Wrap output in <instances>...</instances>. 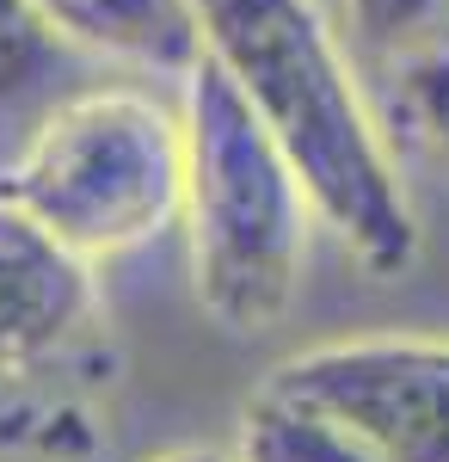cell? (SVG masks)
Here are the masks:
<instances>
[{
    "instance_id": "obj_10",
    "label": "cell",
    "mask_w": 449,
    "mask_h": 462,
    "mask_svg": "<svg viewBox=\"0 0 449 462\" xmlns=\"http://www.w3.org/2000/svg\"><path fill=\"white\" fill-rule=\"evenodd\" d=\"M148 462H234V457H222V450H204V444H191V450H167V457H148Z\"/></svg>"
},
{
    "instance_id": "obj_3",
    "label": "cell",
    "mask_w": 449,
    "mask_h": 462,
    "mask_svg": "<svg viewBox=\"0 0 449 462\" xmlns=\"http://www.w3.org/2000/svg\"><path fill=\"white\" fill-rule=\"evenodd\" d=\"M0 198L80 259H117L173 228L185 124L148 87H74L0 161Z\"/></svg>"
},
{
    "instance_id": "obj_1",
    "label": "cell",
    "mask_w": 449,
    "mask_h": 462,
    "mask_svg": "<svg viewBox=\"0 0 449 462\" xmlns=\"http://www.w3.org/2000/svg\"><path fill=\"white\" fill-rule=\"evenodd\" d=\"M197 32L296 173L314 222L370 272H407L418 216L326 13L314 0H197Z\"/></svg>"
},
{
    "instance_id": "obj_2",
    "label": "cell",
    "mask_w": 449,
    "mask_h": 462,
    "mask_svg": "<svg viewBox=\"0 0 449 462\" xmlns=\"http://www.w3.org/2000/svg\"><path fill=\"white\" fill-rule=\"evenodd\" d=\"M185 235L197 302L228 333H265L289 315L308 259V198L234 80L209 56L185 74Z\"/></svg>"
},
{
    "instance_id": "obj_8",
    "label": "cell",
    "mask_w": 449,
    "mask_h": 462,
    "mask_svg": "<svg viewBox=\"0 0 449 462\" xmlns=\"http://www.w3.org/2000/svg\"><path fill=\"white\" fill-rule=\"evenodd\" d=\"M376 74L388 80V111L400 117V130L431 161L449 167V32L394 56V62H381Z\"/></svg>"
},
{
    "instance_id": "obj_9",
    "label": "cell",
    "mask_w": 449,
    "mask_h": 462,
    "mask_svg": "<svg viewBox=\"0 0 449 462\" xmlns=\"http://www.w3.org/2000/svg\"><path fill=\"white\" fill-rule=\"evenodd\" d=\"M345 6H351V37H357L370 69L449 32V0H345Z\"/></svg>"
},
{
    "instance_id": "obj_7",
    "label": "cell",
    "mask_w": 449,
    "mask_h": 462,
    "mask_svg": "<svg viewBox=\"0 0 449 462\" xmlns=\"http://www.w3.org/2000/svg\"><path fill=\"white\" fill-rule=\"evenodd\" d=\"M87 56L37 19L32 0H0V161L56 99L87 87Z\"/></svg>"
},
{
    "instance_id": "obj_6",
    "label": "cell",
    "mask_w": 449,
    "mask_h": 462,
    "mask_svg": "<svg viewBox=\"0 0 449 462\" xmlns=\"http://www.w3.org/2000/svg\"><path fill=\"white\" fill-rule=\"evenodd\" d=\"M37 19L69 37L87 62H117L136 74H191L204 56L197 0H32Z\"/></svg>"
},
{
    "instance_id": "obj_4",
    "label": "cell",
    "mask_w": 449,
    "mask_h": 462,
    "mask_svg": "<svg viewBox=\"0 0 449 462\" xmlns=\"http://www.w3.org/2000/svg\"><path fill=\"white\" fill-rule=\"evenodd\" d=\"M234 462H449V339L363 333L271 364Z\"/></svg>"
},
{
    "instance_id": "obj_5",
    "label": "cell",
    "mask_w": 449,
    "mask_h": 462,
    "mask_svg": "<svg viewBox=\"0 0 449 462\" xmlns=\"http://www.w3.org/2000/svg\"><path fill=\"white\" fill-rule=\"evenodd\" d=\"M99 327L93 259L62 247L19 204L0 198V376L69 357Z\"/></svg>"
}]
</instances>
